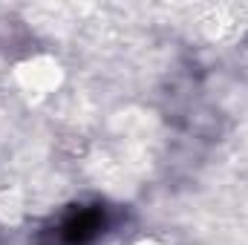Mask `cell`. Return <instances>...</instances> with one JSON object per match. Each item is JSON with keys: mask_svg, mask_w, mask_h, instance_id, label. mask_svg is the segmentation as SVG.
Here are the masks:
<instances>
[{"mask_svg": "<svg viewBox=\"0 0 248 245\" xmlns=\"http://www.w3.org/2000/svg\"><path fill=\"white\" fill-rule=\"evenodd\" d=\"M104 208L101 205H78L66 211L52 228L55 245H93L104 231Z\"/></svg>", "mask_w": 248, "mask_h": 245, "instance_id": "1", "label": "cell"}]
</instances>
